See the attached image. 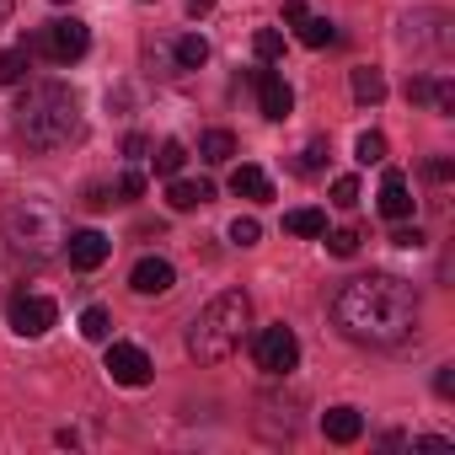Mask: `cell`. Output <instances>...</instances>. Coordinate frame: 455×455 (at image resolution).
Listing matches in <instances>:
<instances>
[{
	"mask_svg": "<svg viewBox=\"0 0 455 455\" xmlns=\"http://www.w3.org/2000/svg\"><path fill=\"white\" fill-rule=\"evenodd\" d=\"M12 22V0H0V28H6Z\"/></svg>",
	"mask_w": 455,
	"mask_h": 455,
	"instance_id": "40",
	"label": "cell"
},
{
	"mask_svg": "<svg viewBox=\"0 0 455 455\" xmlns=\"http://www.w3.org/2000/svg\"><path fill=\"white\" fill-rule=\"evenodd\" d=\"M428 86H434L428 76H412V81H407V102H428Z\"/></svg>",
	"mask_w": 455,
	"mask_h": 455,
	"instance_id": "35",
	"label": "cell"
},
{
	"mask_svg": "<svg viewBox=\"0 0 455 455\" xmlns=\"http://www.w3.org/2000/svg\"><path fill=\"white\" fill-rule=\"evenodd\" d=\"M322 434H327L332 444H354V439L364 434L359 407H327V412H322Z\"/></svg>",
	"mask_w": 455,
	"mask_h": 455,
	"instance_id": "15",
	"label": "cell"
},
{
	"mask_svg": "<svg viewBox=\"0 0 455 455\" xmlns=\"http://www.w3.org/2000/svg\"><path fill=\"white\" fill-rule=\"evenodd\" d=\"M12 124H17V140L28 150H65L81 140L86 118H81V102L70 86L60 81H38L22 92V102L12 108Z\"/></svg>",
	"mask_w": 455,
	"mask_h": 455,
	"instance_id": "2",
	"label": "cell"
},
{
	"mask_svg": "<svg viewBox=\"0 0 455 455\" xmlns=\"http://www.w3.org/2000/svg\"><path fill=\"white\" fill-rule=\"evenodd\" d=\"M214 198V188L204 182V177H166V204L177 209V214H188V209H204Z\"/></svg>",
	"mask_w": 455,
	"mask_h": 455,
	"instance_id": "12",
	"label": "cell"
},
{
	"mask_svg": "<svg viewBox=\"0 0 455 455\" xmlns=\"http://www.w3.org/2000/svg\"><path fill=\"white\" fill-rule=\"evenodd\" d=\"M322 166H327V145H322V140H311V145L295 156V172H306V177H311V172H322Z\"/></svg>",
	"mask_w": 455,
	"mask_h": 455,
	"instance_id": "28",
	"label": "cell"
},
{
	"mask_svg": "<svg viewBox=\"0 0 455 455\" xmlns=\"http://www.w3.org/2000/svg\"><path fill=\"white\" fill-rule=\"evenodd\" d=\"M332 204H338V209H354V204H359V182H354V177H338V182H332Z\"/></svg>",
	"mask_w": 455,
	"mask_h": 455,
	"instance_id": "30",
	"label": "cell"
},
{
	"mask_svg": "<svg viewBox=\"0 0 455 455\" xmlns=\"http://www.w3.org/2000/svg\"><path fill=\"white\" fill-rule=\"evenodd\" d=\"M182 161H188V145H182V140H166V145L156 150V172H161V177H177Z\"/></svg>",
	"mask_w": 455,
	"mask_h": 455,
	"instance_id": "22",
	"label": "cell"
},
{
	"mask_svg": "<svg viewBox=\"0 0 455 455\" xmlns=\"http://www.w3.org/2000/svg\"><path fill=\"white\" fill-rule=\"evenodd\" d=\"M12 327L22 332V338H44L54 322H60V306L49 300V295H12Z\"/></svg>",
	"mask_w": 455,
	"mask_h": 455,
	"instance_id": "8",
	"label": "cell"
},
{
	"mask_svg": "<svg viewBox=\"0 0 455 455\" xmlns=\"http://www.w3.org/2000/svg\"><path fill=\"white\" fill-rule=\"evenodd\" d=\"M6 236L22 258H54L65 252V236H70V225L60 214V204L49 198H17L6 209Z\"/></svg>",
	"mask_w": 455,
	"mask_h": 455,
	"instance_id": "4",
	"label": "cell"
},
{
	"mask_svg": "<svg viewBox=\"0 0 455 455\" xmlns=\"http://www.w3.org/2000/svg\"><path fill=\"white\" fill-rule=\"evenodd\" d=\"M300 17H311V12H306V0H284V22H290V28H295V22H300Z\"/></svg>",
	"mask_w": 455,
	"mask_h": 455,
	"instance_id": "37",
	"label": "cell"
},
{
	"mask_svg": "<svg viewBox=\"0 0 455 455\" xmlns=\"http://www.w3.org/2000/svg\"><path fill=\"white\" fill-rule=\"evenodd\" d=\"M65 252H70V263H76L81 274H92V268H102V263L113 258V242H108L102 231H70V236H65Z\"/></svg>",
	"mask_w": 455,
	"mask_h": 455,
	"instance_id": "10",
	"label": "cell"
},
{
	"mask_svg": "<svg viewBox=\"0 0 455 455\" xmlns=\"http://www.w3.org/2000/svg\"><path fill=\"white\" fill-rule=\"evenodd\" d=\"M354 97H359L364 108L386 102V76H380L375 65H359V70H354Z\"/></svg>",
	"mask_w": 455,
	"mask_h": 455,
	"instance_id": "17",
	"label": "cell"
},
{
	"mask_svg": "<svg viewBox=\"0 0 455 455\" xmlns=\"http://www.w3.org/2000/svg\"><path fill=\"white\" fill-rule=\"evenodd\" d=\"M380 214L386 220H412V193H407V177L402 172H386L380 177Z\"/></svg>",
	"mask_w": 455,
	"mask_h": 455,
	"instance_id": "14",
	"label": "cell"
},
{
	"mask_svg": "<svg viewBox=\"0 0 455 455\" xmlns=\"http://www.w3.org/2000/svg\"><path fill=\"white\" fill-rule=\"evenodd\" d=\"M198 156H204L209 166H225V161L236 156V134H231V129H209V134L198 140Z\"/></svg>",
	"mask_w": 455,
	"mask_h": 455,
	"instance_id": "16",
	"label": "cell"
},
{
	"mask_svg": "<svg viewBox=\"0 0 455 455\" xmlns=\"http://www.w3.org/2000/svg\"><path fill=\"white\" fill-rule=\"evenodd\" d=\"M295 33H300V44H306V49H327V44L338 38L327 17H300V22H295Z\"/></svg>",
	"mask_w": 455,
	"mask_h": 455,
	"instance_id": "19",
	"label": "cell"
},
{
	"mask_svg": "<svg viewBox=\"0 0 455 455\" xmlns=\"http://www.w3.org/2000/svg\"><path fill=\"white\" fill-rule=\"evenodd\" d=\"M252 86H258V113H263V118H274V124H284V118H290V108H295L290 81H284L279 70H258V76H252Z\"/></svg>",
	"mask_w": 455,
	"mask_h": 455,
	"instance_id": "9",
	"label": "cell"
},
{
	"mask_svg": "<svg viewBox=\"0 0 455 455\" xmlns=\"http://www.w3.org/2000/svg\"><path fill=\"white\" fill-rule=\"evenodd\" d=\"M28 76V49H6L0 54V86H17Z\"/></svg>",
	"mask_w": 455,
	"mask_h": 455,
	"instance_id": "25",
	"label": "cell"
},
{
	"mask_svg": "<svg viewBox=\"0 0 455 455\" xmlns=\"http://www.w3.org/2000/svg\"><path fill=\"white\" fill-rule=\"evenodd\" d=\"M182 6H188V12H193V17H204V12H209V6H214V0H182Z\"/></svg>",
	"mask_w": 455,
	"mask_h": 455,
	"instance_id": "39",
	"label": "cell"
},
{
	"mask_svg": "<svg viewBox=\"0 0 455 455\" xmlns=\"http://www.w3.org/2000/svg\"><path fill=\"white\" fill-rule=\"evenodd\" d=\"M354 161H359V166H375V161H386V140H380L375 129H370V134H359V140H354Z\"/></svg>",
	"mask_w": 455,
	"mask_h": 455,
	"instance_id": "24",
	"label": "cell"
},
{
	"mask_svg": "<svg viewBox=\"0 0 455 455\" xmlns=\"http://www.w3.org/2000/svg\"><path fill=\"white\" fill-rule=\"evenodd\" d=\"M33 49H38L44 60H54V65H76V60L92 49V28L76 22V17H60V22H49V28L38 33Z\"/></svg>",
	"mask_w": 455,
	"mask_h": 455,
	"instance_id": "5",
	"label": "cell"
},
{
	"mask_svg": "<svg viewBox=\"0 0 455 455\" xmlns=\"http://www.w3.org/2000/svg\"><path fill=\"white\" fill-rule=\"evenodd\" d=\"M247 322H252V300H247L242 290L214 295V300L193 316V327H188V354H193L198 364H225V359L242 348Z\"/></svg>",
	"mask_w": 455,
	"mask_h": 455,
	"instance_id": "3",
	"label": "cell"
},
{
	"mask_svg": "<svg viewBox=\"0 0 455 455\" xmlns=\"http://www.w3.org/2000/svg\"><path fill=\"white\" fill-rule=\"evenodd\" d=\"M428 102H434L439 118H450V113H455V86H450V81H434V86H428Z\"/></svg>",
	"mask_w": 455,
	"mask_h": 455,
	"instance_id": "29",
	"label": "cell"
},
{
	"mask_svg": "<svg viewBox=\"0 0 455 455\" xmlns=\"http://www.w3.org/2000/svg\"><path fill=\"white\" fill-rule=\"evenodd\" d=\"M231 193H236V198H252V204H268V198H274V182H268L263 166L242 161V166L231 172Z\"/></svg>",
	"mask_w": 455,
	"mask_h": 455,
	"instance_id": "13",
	"label": "cell"
},
{
	"mask_svg": "<svg viewBox=\"0 0 455 455\" xmlns=\"http://www.w3.org/2000/svg\"><path fill=\"white\" fill-rule=\"evenodd\" d=\"M423 172H428V177H434V182H450V172H455V166H450V161H444V156H434V161H428V166H423Z\"/></svg>",
	"mask_w": 455,
	"mask_h": 455,
	"instance_id": "36",
	"label": "cell"
},
{
	"mask_svg": "<svg viewBox=\"0 0 455 455\" xmlns=\"http://www.w3.org/2000/svg\"><path fill=\"white\" fill-rule=\"evenodd\" d=\"M434 391H439V396H455V364H439V375H434Z\"/></svg>",
	"mask_w": 455,
	"mask_h": 455,
	"instance_id": "33",
	"label": "cell"
},
{
	"mask_svg": "<svg viewBox=\"0 0 455 455\" xmlns=\"http://www.w3.org/2000/svg\"><path fill=\"white\" fill-rule=\"evenodd\" d=\"M204 60H209V44H204L198 33H188V38H177V65H182V70H198Z\"/></svg>",
	"mask_w": 455,
	"mask_h": 455,
	"instance_id": "21",
	"label": "cell"
},
{
	"mask_svg": "<svg viewBox=\"0 0 455 455\" xmlns=\"http://www.w3.org/2000/svg\"><path fill=\"white\" fill-rule=\"evenodd\" d=\"M81 338H86V343H108V338H113V316H108L102 306H86V311H81Z\"/></svg>",
	"mask_w": 455,
	"mask_h": 455,
	"instance_id": "20",
	"label": "cell"
},
{
	"mask_svg": "<svg viewBox=\"0 0 455 455\" xmlns=\"http://www.w3.org/2000/svg\"><path fill=\"white\" fill-rule=\"evenodd\" d=\"M231 242H236V247H258V242H263V225H258L252 214L231 220Z\"/></svg>",
	"mask_w": 455,
	"mask_h": 455,
	"instance_id": "26",
	"label": "cell"
},
{
	"mask_svg": "<svg viewBox=\"0 0 455 455\" xmlns=\"http://www.w3.org/2000/svg\"><path fill=\"white\" fill-rule=\"evenodd\" d=\"M108 204H118V188H92L86 193V209H108Z\"/></svg>",
	"mask_w": 455,
	"mask_h": 455,
	"instance_id": "32",
	"label": "cell"
},
{
	"mask_svg": "<svg viewBox=\"0 0 455 455\" xmlns=\"http://www.w3.org/2000/svg\"><path fill=\"white\" fill-rule=\"evenodd\" d=\"M252 354H258V370H268V375H290V370L300 364V338H295L284 322H274V327L258 332Z\"/></svg>",
	"mask_w": 455,
	"mask_h": 455,
	"instance_id": "6",
	"label": "cell"
},
{
	"mask_svg": "<svg viewBox=\"0 0 455 455\" xmlns=\"http://www.w3.org/2000/svg\"><path fill=\"white\" fill-rule=\"evenodd\" d=\"M252 54H258L263 65H268V60H279V54H284V33H274V28H263V33L252 38Z\"/></svg>",
	"mask_w": 455,
	"mask_h": 455,
	"instance_id": "27",
	"label": "cell"
},
{
	"mask_svg": "<svg viewBox=\"0 0 455 455\" xmlns=\"http://www.w3.org/2000/svg\"><path fill=\"white\" fill-rule=\"evenodd\" d=\"M332 322L348 343H364V348H396L412 338L418 327V290L396 274H364V279H348L338 295H332Z\"/></svg>",
	"mask_w": 455,
	"mask_h": 455,
	"instance_id": "1",
	"label": "cell"
},
{
	"mask_svg": "<svg viewBox=\"0 0 455 455\" xmlns=\"http://www.w3.org/2000/svg\"><path fill=\"white\" fill-rule=\"evenodd\" d=\"M145 193V172H124L118 177V198H140Z\"/></svg>",
	"mask_w": 455,
	"mask_h": 455,
	"instance_id": "31",
	"label": "cell"
},
{
	"mask_svg": "<svg viewBox=\"0 0 455 455\" xmlns=\"http://www.w3.org/2000/svg\"><path fill=\"white\" fill-rule=\"evenodd\" d=\"M124 150H129V156L140 161V156H145V134H129V140H124Z\"/></svg>",
	"mask_w": 455,
	"mask_h": 455,
	"instance_id": "38",
	"label": "cell"
},
{
	"mask_svg": "<svg viewBox=\"0 0 455 455\" xmlns=\"http://www.w3.org/2000/svg\"><path fill=\"white\" fill-rule=\"evenodd\" d=\"M172 284H177V274H172L166 258H140L134 274H129V290H134V295H166Z\"/></svg>",
	"mask_w": 455,
	"mask_h": 455,
	"instance_id": "11",
	"label": "cell"
},
{
	"mask_svg": "<svg viewBox=\"0 0 455 455\" xmlns=\"http://www.w3.org/2000/svg\"><path fill=\"white\" fill-rule=\"evenodd\" d=\"M284 231H290V236H322V231H327V214L311 209V204H306V209H290V214H284Z\"/></svg>",
	"mask_w": 455,
	"mask_h": 455,
	"instance_id": "18",
	"label": "cell"
},
{
	"mask_svg": "<svg viewBox=\"0 0 455 455\" xmlns=\"http://www.w3.org/2000/svg\"><path fill=\"white\" fill-rule=\"evenodd\" d=\"M108 375H113V386L140 391V386H150L156 364H150V354L140 343H108Z\"/></svg>",
	"mask_w": 455,
	"mask_h": 455,
	"instance_id": "7",
	"label": "cell"
},
{
	"mask_svg": "<svg viewBox=\"0 0 455 455\" xmlns=\"http://www.w3.org/2000/svg\"><path fill=\"white\" fill-rule=\"evenodd\" d=\"M54 6H70V0H54Z\"/></svg>",
	"mask_w": 455,
	"mask_h": 455,
	"instance_id": "41",
	"label": "cell"
},
{
	"mask_svg": "<svg viewBox=\"0 0 455 455\" xmlns=\"http://www.w3.org/2000/svg\"><path fill=\"white\" fill-rule=\"evenodd\" d=\"M322 242H327V252H332V258H354L364 236H359V231H348V225H343V231H322Z\"/></svg>",
	"mask_w": 455,
	"mask_h": 455,
	"instance_id": "23",
	"label": "cell"
},
{
	"mask_svg": "<svg viewBox=\"0 0 455 455\" xmlns=\"http://www.w3.org/2000/svg\"><path fill=\"white\" fill-rule=\"evenodd\" d=\"M391 242H396V247H407V252H412V247H423V231H418V225H402V231H396V236H391Z\"/></svg>",
	"mask_w": 455,
	"mask_h": 455,
	"instance_id": "34",
	"label": "cell"
}]
</instances>
